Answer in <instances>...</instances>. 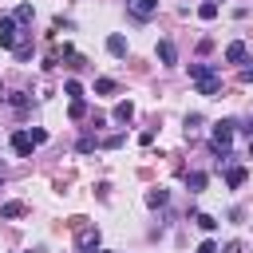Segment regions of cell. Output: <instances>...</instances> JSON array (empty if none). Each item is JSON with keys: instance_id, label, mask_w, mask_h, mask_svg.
Wrapping results in <instances>:
<instances>
[{"instance_id": "9", "label": "cell", "mask_w": 253, "mask_h": 253, "mask_svg": "<svg viewBox=\"0 0 253 253\" xmlns=\"http://www.w3.org/2000/svg\"><path fill=\"white\" fill-rule=\"evenodd\" d=\"M186 190H190V194H202V190H206V174H202V170H190V174H186Z\"/></svg>"}, {"instance_id": "13", "label": "cell", "mask_w": 253, "mask_h": 253, "mask_svg": "<svg viewBox=\"0 0 253 253\" xmlns=\"http://www.w3.org/2000/svg\"><path fill=\"white\" fill-rule=\"evenodd\" d=\"M115 91H119V83H115V79H107V75H103V79H95V95H115Z\"/></svg>"}, {"instance_id": "18", "label": "cell", "mask_w": 253, "mask_h": 253, "mask_svg": "<svg viewBox=\"0 0 253 253\" xmlns=\"http://www.w3.org/2000/svg\"><path fill=\"white\" fill-rule=\"evenodd\" d=\"M95 146H99V142H95V138H91V134H83V138H79V142H75V150H79V154H91V150H95Z\"/></svg>"}, {"instance_id": "28", "label": "cell", "mask_w": 253, "mask_h": 253, "mask_svg": "<svg viewBox=\"0 0 253 253\" xmlns=\"http://www.w3.org/2000/svg\"><path fill=\"white\" fill-rule=\"evenodd\" d=\"M245 134H249V138H253V119H249V126H245Z\"/></svg>"}, {"instance_id": "16", "label": "cell", "mask_w": 253, "mask_h": 253, "mask_svg": "<svg viewBox=\"0 0 253 253\" xmlns=\"http://www.w3.org/2000/svg\"><path fill=\"white\" fill-rule=\"evenodd\" d=\"M198 16H202V20H213V16H217V0H202V4H198Z\"/></svg>"}, {"instance_id": "23", "label": "cell", "mask_w": 253, "mask_h": 253, "mask_svg": "<svg viewBox=\"0 0 253 253\" xmlns=\"http://www.w3.org/2000/svg\"><path fill=\"white\" fill-rule=\"evenodd\" d=\"M12 107H16V111H28V95L16 91V95H12Z\"/></svg>"}, {"instance_id": "1", "label": "cell", "mask_w": 253, "mask_h": 253, "mask_svg": "<svg viewBox=\"0 0 253 253\" xmlns=\"http://www.w3.org/2000/svg\"><path fill=\"white\" fill-rule=\"evenodd\" d=\"M126 12H130L134 20H150V16L158 12V0H126Z\"/></svg>"}, {"instance_id": "29", "label": "cell", "mask_w": 253, "mask_h": 253, "mask_svg": "<svg viewBox=\"0 0 253 253\" xmlns=\"http://www.w3.org/2000/svg\"><path fill=\"white\" fill-rule=\"evenodd\" d=\"M249 158H253V138H249Z\"/></svg>"}, {"instance_id": "14", "label": "cell", "mask_w": 253, "mask_h": 253, "mask_svg": "<svg viewBox=\"0 0 253 253\" xmlns=\"http://www.w3.org/2000/svg\"><path fill=\"white\" fill-rule=\"evenodd\" d=\"M130 115H134V103H130V99L115 107V123H130Z\"/></svg>"}, {"instance_id": "12", "label": "cell", "mask_w": 253, "mask_h": 253, "mask_svg": "<svg viewBox=\"0 0 253 253\" xmlns=\"http://www.w3.org/2000/svg\"><path fill=\"white\" fill-rule=\"evenodd\" d=\"M190 75L194 79H206V75H217V67L213 63H190Z\"/></svg>"}, {"instance_id": "27", "label": "cell", "mask_w": 253, "mask_h": 253, "mask_svg": "<svg viewBox=\"0 0 253 253\" xmlns=\"http://www.w3.org/2000/svg\"><path fill=\"white\" fill-rule=\"evenodd\" d=\"M221 253H241V245H237V241H233V245H225V249H221Z\"/></svg>"}, {"instance_id": "3", "label": "cell", "mask_w": 253, "mask_h": 253, "mask_svg": "<svg viewBox=\"0 0 253 253\" xmlns=\"http://www.w3.org/2000/svg\"><path fill=\"white\" fill-rule=\"evenodd\" d=\"M221 91V75H206V79H198V95H206V99H213Z\"/></svg>"}, {"instance_id": "26", "label": "cell", "mask_w": 253, "mask_h": 253, "mask_svg": "<svg viewBox=\"0 0 253 253\" xmlns=\"http://www.w3.org/2000/svg\"><path fill=\"white\" fill-rule=\"evenodd\" d=\"M241 79H245V83H253V63H249V67H241Z\"/></svg>"}, {"instance_id": "30", "label": "cell", "mask_w": 253, "mask_h": 253, "mask_svg": "<svg viewBox=\"0 0 253 253\" xmlns=\"http://www.w3.org/2000/svg\"><path fill=\"white\" fill-rule=\"evenodd\" d=\"M0 178H4V162H0Z\"/></svg>"}, {"instance_id": "6", "label": "cell", "mask_w": 253, "mask_h": 253, "mask_svg": "<svg viewBox=\"0 0 253 253\" xmlns=\"http://www.w3.org/2000/svg\"><path fill=\"white\" fill-rule=\"evenodd\" d=\"M12 150H16L20 158L32 154V138H28V130H16V134H12Z\"/></svg>"}, {"instance_id": "11", "label": "cell", "mask_w": 253, "mask_h": 253, "mask_svg": "<svg viewBox=\"0 0 253 253\" xmlns=\"http://www.w3.org/2000/svg\"><path fill=\"white\" fill-rule=\"evenodd\" d=\"M24 213H28L24 202H4V206H0V217H24Z\"/></svg>"}, {"instance_id": "10", "label": "cell", "mask_w": 253, "mask_h": 253, "mask_svg": "<svg viewBox=\"0 0 253 253\" xmlns=\"http://www.w3.org/2000/svg\"><path fill=\"white\" fill-rule=\"evenodd\" d=\"M241 182H245V166H229V170H225V186H229V190H237Z\"/></svg>"}, {"instance_id": "4", "label": "cell", "mask_w": 253, "mask_h": 253, "mask_svg": "<svg viewBox=\"0 0 253 253\" xmlns=\"http://www.w3.org/2000/svg\"><path fill=\"white\" fill-rule=\"evenodd\" d=\"M154 51H158V59H162L166 67H170V63H178V47H174L170 40H158V47H154Z\"/></svg>"}, {"instance_id": "24", "label": "cell", "mask_w": 253, "mask_h": 253, "mask_svg": "<svg viewBox=\"0 0 253 253\" xmlns=\"http://www.w3.org/2000/svg\"><path fill=\"white\" fill-rule=\"evenodd\" d=\"M16 20H32V4H20L16 8Z\"/></svg>"}, {"instance_id": "7", "label": "cell", "mask_w": 253, "mask_h": 253, "mask_svg": "<svg viewBox=\"0 0 253 253\" xmlns=\"http://www.w3.org/2000/svg\"><path fill=\"white\" fill-rule=\"evenodd\" d=\"M107 51H111V55H119V59H123V55H126V51H130V47H126V36H119V32H115V36H107Z\"/></svg>"}, {"instance_id": "15", "label": "cell", "mask_w": 253, "mask_h": 253, "mask_svg": "<svg viewBox=\"0 0 253 253\" xmlns=\"http://www.w3.org/2000/svg\"><path fill=\"white\" fill-rule=\"evenodd\" d=\"M67 115H71L75 123H79V119H87V103H83V99H71V107H67Z\"/></svg>"}, {"instance_id": "20", "label": "cell", "mask_w": 253, "mask_h": 253, "mask_svg": "<svg viewBox=\"0 0 253 253\" xmlns=\"http://www.w3.org/2000/svg\"><path fill=\"white\" fill-rule=\"evenodd\" d=\"M146 206H166V190H150L146 194Z\"/></svg>"}, {"instance_id": "2", "label": "cell", "mask_w": 253, "mask_h": 253, "mask_svg": "<svg viewBox=\"0 0 253 253\" xmlns=\"http://www.w3.org/2000/svg\"><path fill=\"white\" fill-rule=\"evenodd\" d=\"M0 47H16V16H0Z\"/></svg>"}, {"instance_id": "5", "label": "cell", "mask_w": 253, "mask_h": 253, "mask_svg": "<svg viewBox=\"0 0 253 253\" xmlns=\"http://www.w3.org/2000/svg\"><path fill=\"white\" fill-rule=\"evenodd\" d=\"M245 55H249V47H245L241 40H233V43L225 47V63H245Z\"/></svg>"}, {"instance_id": "21", "label": "cell", "mask_w": 253, "mask_h": 253, "mask_svg": "<svg viewBox=\"0 0 253 253\" xmlns=\"http://www.w3.org/2000/svg\"><path fill=\"white\" fill-rule=\"evenodd\" d=\"M63 91H67V95H71V99H83V87H79V83H75V79H67V83H63Z\"/></svg>"}, {"instance_id": "25", "label": "cell", "mask_w": 253, "mask_h": 253, "mask_svg": "<svg viewBox=\"0 0 253 253\" xmlns=\"http://www.w3.org/2000/svg\"><path fill=\"white\" fill-rule=\"evenodd\" d=\"M198 253H217V241H210V237H206V241L198 245Z\"/></svg>"}, {"instance_id": "19", "label": "cell", "mask_w": 253, "mask_h": 253, "mask_svg": "<svg viewBox=\"0 0 253 253\" xmlns=\"http://www.w3.org/2000/svg\"><path fill=\"white\" fill-rule=\"evenodd\" d=\"M28 138H32V146H40V142H47V130H43V126H32Z\"/></svg>"}, {"instance_id": "17", "label": "cell", "mask_w": 253, "mask_h": 253, "mask_svg": "<svg viewBox=\"0 0 253 253\" xmlns=\"http://www.w3.org/2000/svg\"><path fill=\"white\" fill-rule=\"evenodd\" d=\"M194 221H198L206 233H213V229H217V217H210V213H194Z\"/></svg>"}, {"instance_id": "8", "label": "cell", "mask_w": 253, "mask_h": 253, "mask_svg": "<svg viewBox=\"0 0 253 253\" xmlns=\"http://www.w3.org/2000/svg\"><path fill=\"white\" fill-rule=\"evenodd\" d=\"M79 249H83V253H95V249H99V229H83V233H79Z\"/></svg>"}, {"instance_id": "22", "label": "cell", "mask_w": 253, "mask_h": 253, "mask_svg": "<svg viewBox=\"0 0 253 253\" xmlns=\"http://www.w3.org/2000/svg\"><path fill=\"white\" fill-rule=\"evenodd\" d=\"M198 126H202V115H186V138H190Z\"/></svg>"}]
</instances>
